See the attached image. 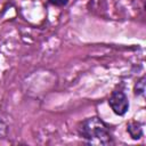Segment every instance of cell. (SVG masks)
<instances>
[{"mask_svg": "<svg viewBox=\"0 0 146 146\" xmlns=\"http://www.w3.org/2000/svg\"><path fill=\"white\" fill-rule=\"evenodd\" d=\"M79 136L91 145H111L113 135L110 125L99 116H90L78 124Z\"/></svg>", "mask_w": 146, "mask_h": 146, "instance_id": "6da1fadb", "label": "cell"}, {"mask_svg": "<svg viewBox=\"0 0 146 146\" xmlns=\"http://www.w3.org/2000/svg\"><path fill=\"white\" fill-rule=\"evenodd\" d=\"M108 105L114 114L119 116H123L129 111V99L122 88L115 89L112 91L108 98Z\"/></svg>", "mask_w": 146, "mask_h": 146, "instance_id": "7a4b0ae2", "label": "cell"}, {"mask_svg": "<svg viewBox=\"0 0 146 146\" xmlns=\"http://www.w3.org/2000/svg\"><path fill=\"white\" fill-rule=\"evenodd\" d=\"M127 132L130 135V137L133 140H138L143 137L144 130H143V123L138 121H130L127 123Z\"/></svg>", "mask_w": 146, "mask_h": 146, "instance_id": "3957f363", "label": "cell"}, {"mask_svg": "<svg viewBox=\"0 0 146 146\" xmlns=\"http://www.w3.org/2000/svg\"><path fill=\"white\" fill-rule=\"evenodd\" d=\"M146 78L145 75L140 76L133 84V95L137 97H144L145 96V82Z\"/></svg>", "mask_w": 146, "mask_h": 146, "instance_id": "277c9868", "label": "cell"}, {"mask_svg": "<svg viewBox=\"0 0 146 146\" xmlns=\"http://www.w3.org/2000/svg\"><path fill=\"white\" fill-rule=\"evenodd\" d=\"M70 0H48V3L55 7H64L68 3Z\"/></svg>", "mask_w": 146, "mask_h": 146, "instance_id": "5b68a950", "label": "cell"}, {"mask_svg": "<svg viewBox=\"0 0 146 146\" xmlns=\"http://www.w3.org/2000/svg\"><path fill=\"white\" fill-rule=\"evenodd\" d=\"M6 133H7V125L5 124V122H2L0 120V139L3 138L6 136Z\"/></svg>", "mask_w": 146, "mask_h": 146, "instance_id": "8992f818", "label": "cell"}]
</instances>
